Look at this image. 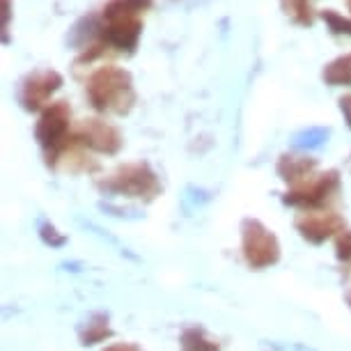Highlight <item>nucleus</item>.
<instances>
[{"instance_id": "1", "label": "nucleus", "mask_w": 351, "mask_h": 351, "mask_svg": "<svg viewBox=\"0 0 351 351\" xmlns=\"http://www.w3.org/2000/svg\"><path fill=\"white\" fill-rule=\"evenodd\" d=\"M85 95L97 112L127 115L136 104L134 78L127 69L115 67V64H104L92 71L85 85Z\"/></svg>"}, {"instance_id": "2", "label": "nucleus", "mask_w": 351, "mask_h": 351, "mask_svg": "<svg viewBox=\"0 0 351 351\" xmlns=\"http://www.w3.org/2000/svg\"><path fill=\"white\" fill-rule=\"evenodd\" d=\"M71 108L67 101H53L49 108H44L35 127V138L46 152L49 165H56L58 158L71 141Z\"/></svg>"}, {"instance_id": "3", "label": "nucleus", "mask_w": 351, "mask_h": 351, "mask_svg": "<svg viewBox=\"0 0 351 351\" xmlns=\"http://www.w3.org/2000/svg\"><path fill=\"white\" fill-rule=\"evenodd\" d=\"M101 189L124 197H138V200H154L161 193V184H158L154 170L143 161L124 163L117 170H112L101 182Z\"/></svg>"}, {"instance_id": "4", "label": "nucleus", "mask_w": 351, "mask_h": 351, "mask_svg": "<svg viewBox=\"0 0 351 351\" xmlns=\"http://www.w3.org/2000/svg\"><path fill=\"white\" fill-rule=\"evenodd\" d=\"M340 189V175L337 170H328V172H313L310 177H306L303 182L294 184L287 195H285V202L291 204V207H301V209H322L330 197L337 193Z\"/></svg>"}, {"instance_id": "5", "label": "nucleus", "mask_w": 351, "mask_h": 351, "mask_svg": "<svg viewBox=\"0 0 351 351\" xmlns=\"http://www.w3.org/2000/svg\"><path fill=\"white\" fill-rule=\"evenodd\" d=\"M243 257L253 269H267L280 257V243L260 221H248L241 228Z\"/></svg>"}, {"instance_id": "6", "label": "nucleus", "mask_w": 351, "mask_h": 351, "mask_svg": "<svg viewBox=\"0 0 351 351\" xmlns=\"http://www.w3.org/2000/svg\"><path fill=\"white\" fill-rule=\"evenodd\" d=\"M62 83H64V78L58 74L56 69H37L21 81L19 101L30 112L49 108L51 97L62 88Z\"/></svg>"}, {"instance_id": "7", "label": "nucleus", "mask_w": 351, "mask_h": 351, "mask_svg": "<svg viewBox=\"0 0 351 351\" xmlns=\"http://www.w3.org/2000/svg\"><path fill=\"white\" fill-rule=\"evenodd\" d=\"M71 138L83 145L85 149L99 152V154H117L122 149V136L112 124L99 120V117H90V120H81L71 131Z\"/></svg>"}, {"instance_id": "8", "label": "nucleus", "mask_w": 351, "mask_h": 351, "mask_svg": "<svg viewBox=\"0 0 351 351\" xmlns=\"http://www.w3.org/2000/svg\"><path fill=\"white\" fill-rule=\"evenodd\" d=\"M296 230L301 232L303 239L322 243L337 232H344V221L330 209H310L296 218Z\"/></svg>"}, {"instance_id": "9", "label": "nucleus", "mask_w": 351, "mask_h": 351, "mask_svg": "<svg viewBox=\"0 0 351 351\" xmlns=\"http://www.w3.org/2000/svg\"><path fill=\"white\" fill-rule=\"evenodd\" d=\"M154 0H106L101 8V21H129V19H141L145 12L152 10Z\"/></svg>"}, {"instance_id": "10", "label": "nucleus", "mask_w": 351, "mask_h": 351, "mask_svg": "<svg viewBox=\"0 0 351 351\" xmlns=\"http://www.w3.org/2000/svg\"><path fill=\"white\" fill-rule=\"evenodd\" d=\"M315 168H317V158L313 156H280V161H278V175L285 182H289L291 186L313 175Z\"/></svg>"}, {"instance_id": "11", "label": "nucleus", "mask_w": 351, "mask_h": 351, "mask_svg": "<svg viewBox=\"0 0 351 351\" xmlns=\"http://www.w3.org/2000/svg\"><path fill=\"white\" fill-rule=\"evenodd\" d=\"M322 78L326 85L333 88H351V53L330 60L322 71Z\"/></svg>"}, {"instance_id": "12", "label": "nucleus", "mask_w": 351, "mask_h": 351, "mask_svg": "<svg viewBox=\"0 0 351 351\" xmlns=\"http://www.w3.org/2000/svg\"><path fill=\"white\" fill-rule=\"evenodd\" d=\"M282 5V12L287 14L291 21L296 25H310L315 23V12H313V5H310V0H280Z\"/></svg>"}, {"instance_id": "13", "label": "nucleus", "mask_w": 351, "mask_h": 351, "mask_svg": "<svg viewBox=\"0 0 351 351\" xmlns=\"http://www.w3.org/2000/svg\"><path fill=\"white\" fill-rule=\"evenodd\" d=\"M182 351H218V344L200 328H189L182 335Z\"/></svg>"}, {"instance_id": "14", "label": "nucleus", "mask_w": 351, "mask_h": 351, "mask_svg": "<svg viewBox=\"0 0 351 351\" xmlns=\"http://www.w3.org/2000/svg\"><path fill=\"white\" fill-rule=\"evenodd\" d=\"M108 335H110L108 319H106V317H101V315H99V317H92L90 324L83 328V333H81L83 344H97V342L106 340Z\"/></svg>"}, {"instance_id": "15", "label": "nucleus", "mask_w": 351, "mask_h": 351, "mask_svg": "<svg viewBox=\"0 0 351 351\" xmlns=\"http://www.w3.org/2000/svg\"><path fill=\"white\" fill-rule=\"evenodd\" d=\"M319 16L330 28L333 35H349L351 37V19L349 16H342L340 12H335V10H324Z\"/></svg>"}, {"instance_id": "16", "label": "nucleus", "mask_w": 351, "mask_h": 351, "mask_svg": "<svg viewBox=\"0 0 351 351\" xmlns=\"http://www.w3.org/2000/svg\"><path fill=\"white\" fill-rule=\"evenodd\" d=\"M335 248H337V257H340L342 262L351 264V232H340Z\"/></svg>"}, {"instance_id": "17", "label": "nucleus", "mask_w": 351, "mask_h": 351, "mask_svg": "<svg viewBox=\"0 0 351 351\" xmlns=\"http://www.w3.org/2000/svg\"><path fill=\"white\" fill-rule=\"evenodd\" d=\"M10 16H12V0H3V35H5V42H8Z\"/></svg>"}, {"instance_id": "18", "label": "nucleus", "mask_w": 351, "mask_h": 351, "mask_svg": "<svg viewBox=\"0 0 351 351\" xmlns=\"http://www.w3.org/2000/svg\"><path fill=\"white\" fill-rule=\"evenodd\" d=\"M340 110L344 115V122H347V127L351 129V95H344L340 99Z\"/></svg>"}, {"instance_id": "19", "label": "nucleus", "mask_w": 351, "mask_h": 351, "mask_svg": "<svg viewBox=\"0 0 351 351\" xmlns=\"http://www.w3.org/2000/svg\"><path fill=\"white\" fill-rule=\"evenodd\" d=\"M104 351H143L138 344H131V342H117V344H110L106 347Z\"/></svg>"}, {"instance_id": "20", "label": "nucleus", "mask_w": 351, "mask_h": 351, "mask_svg": "<svg viewBox=\"0 0 351 351\" xmlns=\"http://www.w3.org/2000/svg\"><path fill=\"white\" fill-rule=\"evenodd\" d=\"M347 10L351 12V0H347Z\"/></svg>"}, {"instance_id": "21", "label": "nucleus", "mask_w": 351, "mask_h": 351, "mask_svg": "<svg viewBox=\"0 0 351 351\" xmlns=\"http://www.w3.org/2000/svg\"><path fill=\"white\" fill-rule=\"evenodd\" d=\"M349 306H351V294H349Z\"/></svg>"}]
</instances>
